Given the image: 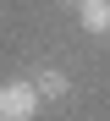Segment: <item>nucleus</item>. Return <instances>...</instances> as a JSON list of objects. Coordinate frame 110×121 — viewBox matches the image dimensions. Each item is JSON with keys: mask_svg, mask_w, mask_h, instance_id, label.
<instances>
[{"mask_svg": "<svg viewBox=\"0 0 110 121\" xmlns=\"http://www.w3.org/2000/svg\"><path fill=\"white\" fill-rule=\"evenodd\" d=\"M33 88H39L44 99H61L72 83H66V72H39V77H33Z\"/></svg>", "mask_w": 110, "mask_h": 121, "instance_id": "obj_3", "label": "nucleus"}, {"mask_svg": "<svg viewBox=\"0 0 110 121\" xmlns=\"http://www.w3.org/2000/svg\"><path fill=\"white\" fill-rule=\"evenodd\" d=\"M39 88L33 83H17V77H6L0 83V121H33L39 116Z\"/></svg>", "mask_w": 110, "mask_h": 121, "instance_id": "obj_1", "label": "nucleus"}, {"mask_svg": "<svg viewBox=\"0 0 110 121\" xmlns=\"http://www.w3.org/2000/svg\"><path fill=\"white\" fill-rule=\"evenodd\" d=\"M77 22L88 33H110V0H77Z\"/></svg>", "mask_w": 110, "mask_h": 121, "instance_id": "obj_2", "label": "nucleus"}]
</instances>
